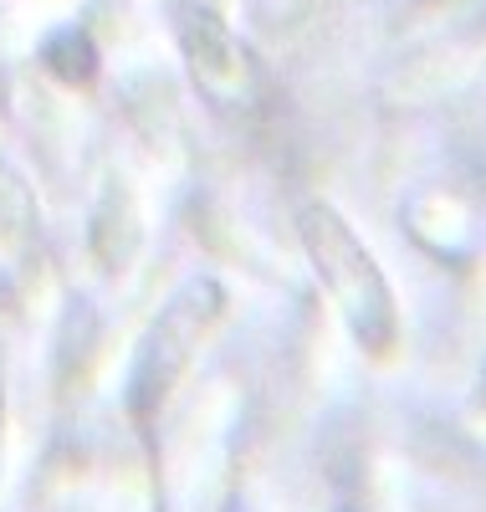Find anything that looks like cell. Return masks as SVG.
I'll return each mask as SVG.
<instances>
[{"label":"cell","mask_w":486,"mask_h":512,"mask_svg":"<svg viewBox=\"0 0 486 512\" xmlns=\"http://www.w3.org/2000/svg\"><path fill=\"white\" fill-rule=\"evenodd\" d=\"M297 241L307 262H313V277L333 297L343 328L353 333V344L374 359L394 354V344H400V303H394V287L379 272L374 251L343 221V210L328 200H307L297 210Z\"/></svg>","instance_id":"6da1fadb"},{"label":"cell","mask_w":486,"mask_h":512,"mask_svg":"<svg viewBox=\"0 0 486 512\" xmlns=\"http://www.w3.org/2000/svg\"><path fill=\"white\" fill-rule=\"evenodd\" d=\"M220 318H226V287H220L215 277H190L164 303V313L149 323L144 344H139L134 379H128V405H134L139 420H149L174 395V384H180L195 349L210 338V328Z\"/></svg>","instance_id":"7a4b0ae2"},{"label":"cell","mask_w":486,"mask_h":512,"mask_svg":"<svg viewBox=\"0 0 486 512\" xmlns=\"http://www.w3.org/2000/svg\"><path fill=\"white\" fill-rule=\"evenodd\" d=\"M174 41H180L195 88L220 113H251L261 103V93H267L261 67L246 52V41L220 21V11L200 6V0H174Z\"/></svg>","instance_id":"3957f363"},{"label":"cell","mask_w":486,"mask_h":512,"mask_svg":"<svg viewBox=\"0 0 486 512\" xmlns=\"http://www.w3.org/2000/svg\"><path fill=\"white\" fill-rule=\"evenodd\" d=\"M93 251L108 272H118L128 256L139 251V210L134 195L123 185H108V195L98 200V216H93Z\"/></svg>","instance_id":"277c9868"},{"label":"cell","mask_w":486,"mask_h":512,"mask_svg":"<svg viewBox=\"0 0 486 512\" xmlns=\"http://www.w3.org/2000/svg\"><path fill=\"white\" fill-rule=\"evenodd\" d=\"M31 226H36V195L21 180V169L0 159V241L16 246L31 236Z\"/></svg>","instance_id":"5b68a950"},{"label":"cell","mask_w":486,"mask_h":512,"mask_svg":"<svg viewBox=\"0 0 486 512\" xmlns=\"http://www.w3.org/2000/svg\"><path fill=\"white\" fill-rule=\"evenodd\" d=\"M318 11H323V0H251V31L267 41H287Z\"/></svg>","instance_id":"8992f818"},{"label":"cell","mask_w":486,"mask_h":512,"mask_svg":"<svg viewBox=\"0 0 486 512\" xmlns=\"http://www.w3.org/2000/svg\"><path fill=\"white\" fill-rule=\"evenodd\" d=\"M0 472H6V364H0Z\"/></svg>","instance_id":"52a82bcc"},{"label":"cell","mask_w":486,"mask_h":512,"mask_svg":"<svg viewBox=\"0 0 486 512\" xmlns=\"http://www.w3.org/2000/svg\"><path fill=\"white\" fill-rule=\"evenodd\" d=\"M343 512H348V507H343Z\"/></svg>","instance_id":"ba28073f"}]
</instances>
